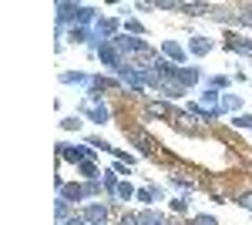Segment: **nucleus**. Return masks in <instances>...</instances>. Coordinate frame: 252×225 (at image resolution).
<instances>
[{
  "mask_svg": "<svg viewBox=\"0 0 252 225\" xmlns=\"http://www.w3.org/2000/svg\"><path fill=\"white\" fill-rule=\"evenodd\" d=\"M125 134H128V141H135V145H138V151H141L145 158L155 155V145H152V138H148L145 131H128V128H125Z\"/></svg>",
  "mask_w": 252,
  "mask_h": 225,
  "instance_id": "0eeeda50",
  "label": "nucleus"
},
{
  "mask_svg": "<svg viewBox=\"0 0 252 225\" xmlns=\"http://www.w3.org/2000/svg\"><path fill=\"white\" fill-rule=\"evenodd\" d=\"M84 195H88V198H97V195H101V178H94V182H84Z\"/></svg>",
  "mask_w": 252,
  "mask_h": 225,
  "instance_id": "aec40b11",
  "label": "nucleus"
},
{
  "mask_svg": "<svg viewBox=\"0 0 252 225\" xmlns=\"http://www.w3.org/2000/svg\"><path fill=\"white\" fill-rule=\"evenodd\" d=\"M161 54H165V57H172L175 64L182 67V64H185V57H189V47H182L178 40H161Z\"/></svg>",
  "mask_w": 252,
  "mask_h": 225,
  "instance_id": "20e7f679",
  "label": "nucleus"
},
{
  "mask_svg": "<svg viewBox=\"0 0 252 225\" xmlns=\"http://www.w3.org/2000/svg\"><path fill=\"white\" fill-rule=\"evenodd\" d=\"M232 125L235 128H252V114H242V111L232 114Z\"/></svg>",
  "mask_w": 252,
  "mask_h": 225,
  "instance_id": "5701e85b",
  "label": "nucleus"
},
{
  "mask_svg": "<svg viewBox=\"0 0 252 225\" xmlns=\"http://www.w3.org/2000/svg\"><path fill=\"white\" fill-rule=\"evenodd\" d=\"M239 108H242V97H239V94H225V97H222V111H239Z\"/></svg>",
  "mask_w": 252,
  "mask_h": 225,
  "instance_id": "f3484780",
  "label": "nucleus"
},
{
  "mask_svg": "<svg viewBox=\"0 0 252 225\" xmlns=\"http://www.w3.org/2000/svg\"><path fill=\"white\" fill-rule=\"evenodd\" d=\"M235 205H239V208H246V212H252V192L239 195V198H235Z\"/></svg>",
  "mask_w": 252,
  "mask_h": 225,
  "instance_id": "393cba45",
  "label": "nucleus"
},
{
  "mask_svg": "<svg viewBox=\"0 0 252 225\" xmlns=\"http://www.w3.org/2000/svg\"><path fill=\"white\" fill-rule=\"evenodd\" d=\"M135 198H138V202H141L145 208H152V205H155V192H152V185L138 188V195H135Z\"/></svg>",
  "mask_w": 252,
  "mask_h": 225,
  "instance_id": "dca6fc26",
  "label": "nucleus"
},
{
  "mask_svg": "<svg viewBox=\"0 0 252 225\" xmlns=\"http://www.w3.org/2000/svg\"><path fill=\"white\" fill-rule=\"evenodd\" d=\"M61 84H88V88H91V77L81 74V71H64V74H61Z\"/></svg>",
  "mask_w": 252,
  "mask_h": 225,
  "instance_id": "ddd939ff",
  "label": "nucleus"
},
{
  "mask_svg": "<svg viewBox=\"0 0 252 225\" xmlns=\"http://www.w3.org/2000/svg\"><path fill=\"white\" fill-rule=\"evenodd\" d=\"M152 192H155V202H165V192H161V188H158L155 182H152Z\"/></svg>",
  "mask_w": 252,
  "mask_h": 225,
  "instance_id": "2f4dec72",
  "label": "nucleus"
},
{
  "mask_svg": "<svg viewBox=\"0 0 252 225\" xmlns=\"http://www.w3.org/2000/svg\"><path fill=\"white\" fill-rule=\"evenodd\" d=\"M225 51H239V54L252 57V44H249V40H242V37H229V40H225Z\"/></svg>",
  "mask_w": 252,
  "mask_h": 225,
  "instance_id": "f8f14e48",
  "label": "nucleus"
},
{
  "mask_svg": "<svg viewBox=\"0 0 252 225\" xmlns=\"http://www.w3.org/2000/svg\"><path fill=\"white\" fill-rule=\"evenodd\" d=\"M135 195H138V192L131 188V182H121V185H118V198H121V202H131Z\"/></svg>",
  "mask_w": 252,
  "mask_h": 225,
  "instance_id": "6ab92c4d",
  "label": "nucleus"
},
{
  "mask_svg": "<svg viewBox=\"0 0 252 225\" xmlns=\"http://www.w3.org/2000/svg\"><path fill=\"white\" fill-rule=\"evenodd\" d=\"M84 219H88V225H104L108 222V205H101V202H91V205L81 212Z\"/></svg>",
  "mask_w": 252,
  "mask_h": 225,
  "instance_id": "39448f33",
  "label": "nucleus"
},
{
  "mask_svg": "<svg viewBox=\"0 0 252 225\" xmlns=\"http://www.w3.org/2000/svg\"><path fill=\"white\" fill-rule=\"evenodd\" d=\"M101 182H104V192H108V195H118V185H121V175H118L115 168L101 171Z\"/></svg>",
  "mask_w": 252,
  "mask_h": 225,
  "instance_id": "9d476101",
  "label": "nucleus"
},
{
  "mask_svg": "<svg viewBox=\"0 0 252 225\" xmlns=\"http://www.w3.org/2000/svg\"><path fill=\"white\" fill-rule=\"evenodd\" d=\"M121 225H141V219H138L135 212H125V215H121Z\"/></svg>",
  "mask_w": 252,
  "mask_h": 225,
  "instance_id": "bb28decb",
  "label": "nucleus"
},
{
  "mask_svg": "<svg viewBox=\"0 0 252 225\" xmlns=\"http://www.w3.org/2000/svg\"><path fill=\"white\" fill-rule=\"evenodd\" d=\"M84 114H88L91 121H97V125H104V121L111 118V111H108V104H104V101H94V104H84Z\"/></svg>",
  "mask_w": 252,
  "mask_h": 225,
  "instance_id": "6e6552de",
  "label": "nucleus"
},
{
  "mask_svg": "<svg viewBox=\"0 0 252 225\" xmlns=\"http://www.w3.org/2000/svg\"><path fill=\"white\" fill-rule=\"evenodd\" d=\"M158 94H165V97H182V94H185V88H182V84H178V81H161V84H158Z\"/></svg>",
  "mask_w": 252,
  "mask_h": 225,
  "instance_id": "9b49d317",
  "label": "nucleus"
},
{
  "mask_svg": "<svg viewBox=\"0 0 252 225\" xmlns=\"http://www.w3.org/2000/svg\"><path fill=\"white\" fill-rule=\"evenodd\" d=\"M81 125H84V121H81V118H74V114L61 121V128H64V131H81Z\"/></svg>",
  "mask_w": 252,
  "mask_h": 225,
  "instance_id": "412c9836",
  "label": "nucleus"
},
{
  "mask_svg": "<svg viewBox=\"0 0 252 225\" xmlns=\"http://www.w3.org/2000/svg\"><path fill=\"white\" fill-rule=\"evenodd\" d=\"M54 212H58V225H64L71 215H74V212H71V202H64V198H58V202H54Z\"/></svg>",
  "mask_w": 252,
  "mask_h": 225,
  "instance_id": "4468645a",
  "label": "nucleus"
},
{
  "mask_svg": "<svg viewBox=\"0 0 252 225\" xmlns=\"http://www.w3.org/2000/svg\"><path fill=\"white\" fill-rule=\"evenodd\" d=\"M94 54L101 57V64H108V67H111V71H118V67H121V64H125V54H121V51H118V47H115V44H111V40H108V44H101V47H97Z\"/></svg>",
  "mask_w": 252,
  "mask_h": 225,
  "instance_id": "f03ea898",
  "label": "nucleus"
},
{
  "mask_svg": "<svg viewBox=\"0 0 252 225\" xmlns=\"http://www.w3.org/2000/svg\"><path fill=\"white\" fill-rule=\"evenodd\" d=\"M64 225H88V219H84V215H78V212H74V215H71V219H67V222Z\"/></svg>",
  "mask_w": 252,
  "mask_h": 225,
  "instance_id": "7c9ffc66",
  "label": "nucleus"
},
{
  "mask_svg": "<svg viewBox=\"0 0 252 225\" xmlns=\"http://www.w3.org/2000/svg\"><path fill=\"white\" fill-rule=\"evenodd\" d=\"M58 198H64V202H84L88 195H84V185H67L64 178H58Z\"/></svg>",
  "mask_w": 252,
  "mask_h": 225,
  "instance_id": "7ed1b4c3",
  "label": "nucleus"
},
{
  "mask_svg": "<svg viewBox=\"0 0 252 225\" xmlns=\"http://www.w3.org/2000/svg\"><path fill=\"white\" fill-rule=\"evenodd\" d=\"M152 111H155V114H161V118H165V114H172V111H168V104H165V101H155V104H152Z\"/></svg>",
  "mask_w": 252,
  "mask_h": 225,
  "instance_id": "c756f323",
  "label": "nucleus"
},
{
  "mask_svg": "<svg viewBox=\"0 0 252 225\" xmlns=\"http://www.w3.org/2000/svg\"><path fill=\"white\" fill-rule=\"evenodd\" d=\"M78 171L84 175V178H88V182L101 178V171H97V165H94V161H81V165H78Z\"/></svg>",
  "mask_w": 252,
  "mask_h": 225,
  "instance_id": "2eb2a0df",
  "label": "nucleus"
},
{
  "mask_svg": "<svg viewBox=\"0 0 252 225\" xmlns=\"http://www.w3.org/2000/svg\"><path fill=\"white\" fill-rule=\"evenodd\" d=\"M175 81L189 91V88H195L198 81H202V67H178V74H175Z\"/></svg>",
  "mask_w": 252,
  "mask_h": 225,
  "instance_id": "423d86ee",
  "label": "nucleus"
},
{
  "mask_svg": "<svg viewBox=\"0 0 252 225\" xmlns=\"http://www.w3.org/2000/svg\"><path fill=\"white\" fill-rule=\"evenodd\" d=\"M172 212H182V215H185V212H189V202H185V198H175V202H172Z\"/></svg>",
  "mask_w": 252,
  "mask_h": 225,
  "instance_id": "c85d7f7f",
  "label": "nucleus"
},
{
  "mask_svg": "<svg viewBox=\"0 0 252 225\" xmlns=\"http://www.w3.org/2000/svg\"><path fill=\"white\" fill-rule=\"evenodd\" d=\"M168 182H172V185L178 188V192H192V182H189V178H182V175H172Z\"/></svg>",
  "mask_w": 252,
  "mask_h": 225,
  "instance_id": "4be33fe9",
  "label": "nucleus"
},
{
  "mask_svg": "<svg viewBox=\"0 0 252 225\" xmlns=\"http://www.w3.org/2000/svg\"><path fill=\"white\" fill-rule=\"evenodd\" d=\"M209 51H212V40H209V37H192V40H189V54L205 57Z\"/></svg>",
  "mask_w": 252,
  "mask_h": 225,
  "instance_id": "1a4fd4ad",
  "label": "nucleus"
},
{
  "mask_svg": "<svg viewBox=\"0 0 252 225\" xmlns=\"http://www.w3.org/2000/svg\"><path fill=\"white\" fill-rule=\"evenodd\" d=\"M94 151L97 148H91V145H64V141L58 145V155H61V158H67V161H74V165L91 161V158H94Z\"/></svg>",
  "mask_w": 252,
  "mask_h": 225,
  "instance_id": "f257e3e1",
  "label": "nucleus"
},
{
  "mask_svg": "<svg viewBox=\"0 0 252 225\" xmlns=\"http://www.w3.org/2000/svg\"><path fill=\"white\" fill-rule=\"evenodd\" d=\"M209 88H215V91H222V88H229V77L219 74V77H209Z\"/></svg>",
  "mask_w": 252,
  "mask_h": 225,
  "instance_id": "b1692460",
  "label": "nucleus"
},
{
  "mask_svg": "<svg viewBox=\"0 0 252 225\" xmlns=\"http://www.w3.org/2000/svg\"><path fill=\"white\" fill-rule=\"evenodd\" d=\"M239 24L252 27V10H249V7H242V10H239Z\"/></svg>",
  "mask_w": 252,
  "mask_h": 225,
  "instance_id": "a878e982",
  "label": "nucleus"
},
{
  "mask_svg": "<svg viewBox=\"0 0 252 225\" xmlns=\"http://www.w3.org/2000/svg\"><path fill=\"white\" fill-rule=\"evenodd\" d=\"M192 225H219V222H215L212 215H195V219H192Z\"/></svg>",
  "mask_w": 252,
  "mask_h": 225,
  "instance_id": "cd10ccee",
  "label": "nucleus"
},
{
  "mask_svg": "<svg viewBox=\"0 0 252 225\" xmlns=\"http://www.w3.org/2000/svg\"><path fill=\"white\" fill-rule=\"evenodd\" d=\"M125 34H131V37H141V34H145V27H141V20L128 17V20H125Z\"/></svg>",
  "mask_w": 252,
  "mask_h": 225,
  "instance_id": "a211bd4d",
  "label": "nucleus"
}]
</instances>
